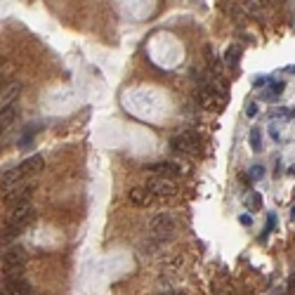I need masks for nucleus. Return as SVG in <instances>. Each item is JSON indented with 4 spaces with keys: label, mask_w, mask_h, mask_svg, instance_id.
<instances>
[{
    "label": "nucleus",
    "mask_w": 295,
    "mask_h": 295,
    "mask_svg": "<svg viewBox=\"0 0 295 295\" xmlns=\"http://www.w3.org/2000/svg\"><path fill=\"white\" fill-rule=\"evenodd\" d=\"M149 170H151V172H158L161 179L179 175V166L177 163H172V161H158V163H154V166H149Z\"/></svg>",
    "instance_id": "1a4fd4ad"
},
{
    "label": "nucleus",
    "mask_w": 295,
    "mask_h": 295,
    "mask_svg": "<svg viewBox=\"0 0 295 295\" xmlns=\"http://www.w3.org/2000/svg\"><path fill=\"white\" fill-rule=\"evenodd\" d=\"M36 220V211H33V206L29 203V201H21V203H17L14 206V212H12V224H17V227H26L29 222Z\"/></svg>",
    "instance_id": "39448f33"
},
{
    "label": "nucleus",
    "mask_w": 295,
    "mask_h": 295,
    "mask_svg": "<svg viewBox=\"0 0 295 295\" xmlns=\"http://www.w3.org/2000/svg\"><path fill=\"white\" fill-rule=\"evenodd\" d=\"M239 59H241V47H239V45L234 47V45H232V47L227 50V54H224V62L229 64V66H236Z\"/></svg>",
    "instance_id": "f8f14e48"
},
{
    "label": "nucleus",
    "mask_w": 295,
    "mask_h": 295,
    "mask_svg": "<svg viewBox=\"0 0 295 295\" xmlns=\"http://www.w3.org/2000/svg\"><path fill=\"white\" fill-rule=\"evenodd\" d=\"M246 111H248V116H255V111H257V106H255V104H248V106H246Z\"/></svg>",
    "instance_id": "f3484780"
},
{
    "label": "nucleus",
    "mask_w": 295,
    "mask_h": 295,
    "mask_svg": "<svg viewBox=\"0 0 295 295\" xmlns=\"http://www.w3.org/2000/svg\"><path fill=\"white\" fill-rule=\"evenodd\" d=\"M2 85H5V76L0 74V90H2Z\"/></svg>",
    "instance_id": "a211bd4d"
},
{
    "label": "nucleus",
    "mask_w": 295,
    "mask_h": 295,
    "mask_svg": "<svg viewBox=\"0 0 295 295\" xmlns=\"http://www.w3.org/2000/svg\"><path fill=\"white\" fill-rule=\"evenodd\" d=\"M172 229H175V217H172V212H158V215H154L151 222H149V232H151V236H154L158 243L170 239Z\"/></svg>",
    "instance_id": "f03ea898"
},
{
    "label": "nucleus",
    "mask_w": 295,
    "mask_h": 295,
    "mask_svg": "<svg viewBox=\"0 0 295 295\" xmlns=\"http://www.w3.org/2000/svg\"><path fill=\"white\" fill-rule=\"evenodd\" d=\"M264 175V168L262 166H255V168H251V177L253 179H260Z\"/></svg>",
    "instance_id": "dca6fc26"
},
{
    "label": "nucleus",
    "mask_w": 295,
    "mask_h": 295,
    "mask_svg": "<svg viewBox=\"0 0 295 295\" xmlns=\"http://www.w3.org/2000/svg\"><path fill=\"white\" fill-rule=\"evenodd\" d=\"M5 291H7V295H31V284L24 281L21 276H7Z\"/></svg>",
    "instance_id": "0eeeda50"
},
{
    "label": "nucleus",
    "mask_w": 295,
    "mask_h": 295,
    "mask_svg": "<svg viewBox=\"0 0 295 295\" xmlns=\"http://www.w3.org/2000/svg\"><path fill=\"white\" fill-rule=\"evenodd\" d=\"M19 116V111H17V106H2L0 109V135H5L12 126H14V121Z\"/></svg>",
    "instance_id": "6e6552de"
},
{
    "label": "nucleus",
    "mask_w": 295,
    "mask_h": 295,
    "mask_svg": "<svg viewBox=\"0 0 295 295\" xmlns=\"http://www.w3.org/2000/svg\"><path fill=\"white\" fill-rule=\"evenodd\" d=\"M196 147H199V132H194V130H187L170 139V149L177 154H194Z\"/></svg>",
    "instance_id": "7ed1b4c3"
},
{
    "label": "nucleus",
    "mask_w": 295,
    "mask_h": 295,
    "mask_svg": "<svg viewBox=\"0 0 295 295\" xmlns=\"http://www.w3.org/2000/svg\"><path fill=\"white\" fill-rule=\"evenodd\" d=\"M42 163H45V158H42L41 154L29 156L26 161H21L17 168H12L10 172H5V184H14V182H19V179H24V177L36 175V172L42 168Z\"/></svg>",
    "instance_id": "f257e3e1"
},
{
    "label": "nucleus",
    "mask_w": 295,
    "mask_h": 295,
    "mask_svg": "<svg viewBox=\"0 0 295 295\" xmlns=\"http://www.w3.org/2000/svg\"><path fill=\"white\" fill-rule=\"evenodd\" d=\"M19 92H21V85L19 83L7 85V87L2 90V95H0V102H2V106H12V104H14V99L19 97Z\"/></svg>",
    "instance_id": "9d476101"
},
{
    "label": "nucleus",
    "mask_w": 295,
    "mask_h": 295,
    "mask_svg": "<svg viewBox=\"0 0 295 295\" xmlns=\"http://www.w3.org/2000/svg\"><path fill=\"white\" fill-rule=\"evenodd\" d=\"M130 201H132L135 206H149L151 196H149V191L144 189V187H135V189L130 191Z\"/></svg>",
    "instance_id": "9b49d317"
},
{
    "label": "nucleus",
    "mask_w": 295,
    "mask_h": 295,
    "mask_svg": "<svg viewBox=\"0 0 295 295\" xmlns=\"http://www.w3.org/2000/svg\"><path fill=\"white\" fill-rule=\"evenodd\" d=\"M144 189L149 191V196H161V199H168L175 194V184L168 182V179H161V177H151L147 182Z\"/></svg>",
    "instance_id": "423d86ee"
},
{
    "label": "nucleus",
    "mask_w": 295,
    "mask_h": 295,
    "mask_svg": "<svg viewBox=\"0 0 295 295\" xmlns=\"http://www.w3.org/2000/svg\"><path fill=\"white\" fill-rule=\"evenodd\" d=\"M24 262H26L24 248H10V251L5 253V257H2V269H5L7 276H17L21 272Z\"/></svg>",
    "instance_id": "20e7f679"
},
{
    "label": "nucleus",
    "mask_w": 295,
    "mask_h": 295,
    "mask_svg": "<svg viewBox=\"0 0 295 295\" xmlns=\"http://www.w3.org/2000/svg\"><path fill=\"white\" fill-rule=\"evenodd\" d=\"M251 147H253L255 151H260V149H262V142H260V130H253V132H251Z\"/></svg>",
    "instance_id": "4468645a"
},
{
    "label": "nucleus",
    "mask_w": 295,
    "mask_h": 295,
    "mask_svg": "<svg viewBox=\"0 0 295 295\" xmlns=\"http://www.w3.org/2000/svg\"><path fill=\"white\" fill-rule=\"evenodd\" d=\"M19 232H21L19 227H17V224H12V222H10V224L5 227V239H14V236H19Z\"/></svg>",
    "instance_id": "2eb2a0df"
},
{
    "label": "nucleus",
    "mask_w": 295,
    "mask_h": 295,
    "mask_svg": "<svg viewBox=\"0 0 295 295\" xmlns=\"http://www.w3.org/2000/svg\"><path fill=\"white\" fill-rule=\"evenodd\" d=\"M248 208H251V211H260V208H262V199H260V194H255L253 191V196H248Z\"/></svg>",
    "instance_id": "ddd939ff"
}]
</instances>
